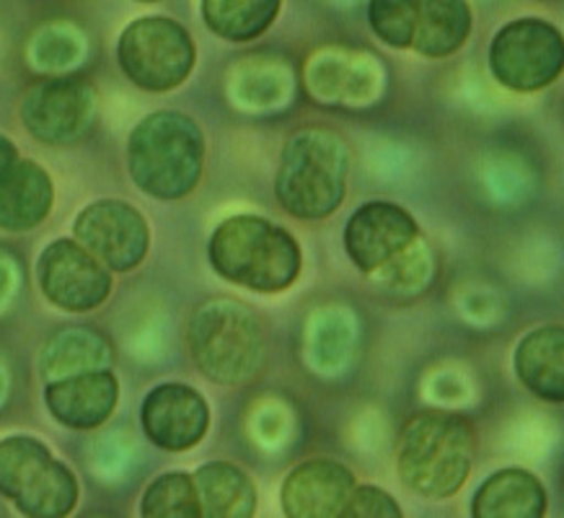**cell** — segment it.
Instances as JSON below:
<instances>
[{"instance_id": "11", "label": "cell", "mask_w": 564, "mask_h": 518, "mask_svg": "<svg viewBox=\"0 0 564 518\" xmlns=\"http://www.w3.org/2000/svg\"><path fill=\"white\" fill-rule=\"evenodd\" d=\"M420 241V226L402 205L376 199L360 205L345 226V249L360 272H381Z\"/></svg>"}, {"instance_id": "28", "label": "cell", "mask_w": 564, "mask_h": 518, "mask_svg": "<svg viewBox=\"0 0 564 518\" xmlns=\"http://www.w3.org/2000/svg\"><path fill=\"white\" fill-rule=\"evenodd\" d=\"M17 268H13L11 257L0 255V306L9 303L13 288H17Z\"/></svg>"}, {"instance_id": "4", "label": "cell", "mask_w": 564, "mask_h": 518, "mask_svg": "<svg viewBox=\"0 0 564 518\" xmlns=\"http://www.w3.org/2000/svg\"><path fill=\"white\" fill-rule=\"evenodd\" d=\"M205 166V136L184 112L161 109L143 117L128 143L132 182L145 195L182 199L199 184Z\"/></svg>"}, {"instance_id": "14", "label": "cell", "mask_w": 564, "mask_h": 518, "mask_svg": "<svg viewBox=\"0 0 564 518\" xmlns=\"http://www.w3.org/2000/svg\"><path fill=\"white\" fill-rule=\"evenodd\" d=\"M117 399H120V384L111 371L70 376L44 387V404L50 414L73 431H91L107 423Z\"/></svg>"}, {"instance_id": "25", "label": "cell", "mask_w": 564, "mask_h": 518, "mask_svg": "<svg viewBox=\"0 0 564 518\" xmlns=\"http://www.w3.org/2000/svg\"><path fill=\"white\" fill-rule=\"evenodd\" d=\"M368 21L376 36L393 50H412L417 26V0H376L368 6Z\"/></svg>"}, {"instance_id": "22", "label": "cell", "mask_w": 564, "mask_h": 518, "mask_svg": "<svg viewBox=\"0 0 564 518\" xmlns=\"http://www.w3.org/2000/svg\"><path fill=\"white\" fill-rule=\"evenodd\" d=\"M13 503L26 518H68L78 503V479L70 466L52 458Z\"/></svg>"}, {"instance_id": "29", "label": "cell", "mask_w": 564, "mask_h": 518, "mask_svg": "<svg viewBox=\"0 0 564 518\" xmlns=\"http://www.w3.org/2000/svg\"><path fill=\"white\" fill-rule=\"evenodd\" d=\"M19 151H17V145L11 143L9 138L3 136V132H0V184L6 182V176H9L11 172H13V166L19 164Z\"/></svg>"}, {"instance_id": "27", "label": "cell", "mask_w": 564, "mask_h": 518, "mask_svg": "<svg viewBox=\"0 0 564 518\" xmlns=\"http://www.w3.org/2000/svg\"><path fill=\"white\" fill-rule=\"evenodd\" d=\"M337 518H404L402 506L378 485H358Z\"/></svg>"}, {"instance_id": "26", "label": "cell", "mask_w": 564, "mask_h": 518, "mask_svg": "<svg viewBox=\"0 0 564 518\" xmlns=\"http://www.w3.org/2000/svg\"><path fill=\"white\" fill-rule=\"evenodd\" d=\"M29 57L40 71H63L78 57V44L65 26H47L40 29L29 44Z\"/></svg>"}, {"instance_id": "2", "label": "cell", "mask_w": 564, "mask_h": 518, "mask_svg": "<svg viewBox=\"0 0 564 518\" xmlns=\"http://www.w3.org/2000/svg\"><path fill=\"white\" fill-rule=\"evenodd\" d=\"M477 435L456 412H420L402 428L397 443V472L404 487L427 500H445L471 475Z\"/></svg>"}, {"instance_id": "18", "label": "cell", "mask_w": 564, "mask_h": 518, "mask_svg": "<svg viewBox=\"0 0 564 518\" xmlns=\"http://www.w3.org/2000/svg\"><path fill=\"white\" fill-rule=\"evenodd\" d=\"M111 347L107 337L88 327H68L47 339L40 353V374L42 379L63 381L70 376L109 371Z\"/></svg>"}, {"instance_id": "17", "label": "cell", "mask_w": 564, "mask_h": 518, "mask_svg": "<svg viewBox=\"0 0 564 518\" xmlns=\"http://www.w3.org/2000/svg\"><path fill=\"white\" fill-rule=\"evenodd\" d=\"M55 184L36 161L21 159L0 184V231H32L52 213Z\"/></svg>"}, {"instance_id": "7", "label": "cell", "mask_w": 564, "mask_h": 518, "mask_svg": "<svg viewBox=\"0 0 564 518\" xmlns=\"http://www.w3.org/2000/svg\"><path fill=\"white\" fill-rule=\"evenodd\" d=\"M489 71L508 91H541L564 73V34L544 19L510 21L489 44Z\"/></svg>"}, {"instance_id": "16", "label": "cell", "mask_w": 564, "mask_h": 518, "mask_svg": "<svg viewBox=\"0 0 564 518\" xmlns=\"http://www.w3.org/2000/svg\"><path fill=\"white\" fill-rule=\"evenodd\" d=\"M518 381L549 404H564V327L546 324L531 330L516 347Z\"/></svg>"}, {"instance_id": "20", "label": "cell", "mask_w": 564, "mask_h": 518, "mask_svg": "<svg viewBox=\"0 0 564 518\" xmlns=\"http://www.w3.org/2000/svg\"><path fill=\"white\" fill-rule=\"evenodd\" d=\"M471 9L462 0H417L412 50L422 57H451L469 40Z\"/></svg>"}, {"instance_id": "12", "label": "cell", "mask_w": 564, "mask_h": 518, "mask_svg": "<svg viewBox=\"0 0 564 518\" xmlns=\"http://www.w3.org/2000/svg\"><path fill=\"white\" fill-rule=\"evenodd\" d=\"M143 431L163 451H189L210 428V407L197 389L172 381L159 384L143 399Z\"/></svg>"}, {"instance_id": "10", "label": "cell", "mask_w": 564, "mask_h": 518, "mask_svg": "<svg viewBox=\"0 0 564 518\" xmlns=\"http://www.w3.org/2000/svg\"><path fill=\"white\" fill-rule=\"evenodd\" d=\"M36 278L44 299L73 314L101 306L111 293L109 270L76 239L47 244L36 265Z\"/></svg>"}, {"instance_id": "1", "label": "cell", "mask_w": 564, "mask_h": 518, "mask_svg": "<svg viewBox=\"0 0 564 518\" xmlns=\"http://www.w3.org/2000/svg\"><path fill=\"white\" fill-rule=\"evenodd\" d=\"M213 270L254 293H282L301 276L303 251L295 236L262 216H234L207 241Z\"/></svg>"}, {"instance_id": "5", "label": "cell", "mask_w": 564, "mask_h": 518, "mask_svg": "<svg viewBox=\"0 0 564 518\" xmlns=\"http://www.w3.org/2000/svg\"><path fill=\"white\" fill-rule=\"evenodd\" d=\"M187 339L199 374L223 387H241L262 368V324L254 311L234 299H210L197 306Z\"/></svg>"}, {"instance_id": "15", "label": "cell", "mask_w": 564, "mask_h": 518, "mask_svg": "<svg viewBox=\"0 0 564 518\" xmlns=\"http://www.w3.org/2000/svg\"><path fill=\"white\" fill-rule=\"evenodd\" d=\"M546 487L523 466L489 475L471 498V518H546Z\"/></svg>"}, {"instance_id": "13", "label": "cell", "mask_w": 564, "mask_h": 518, "mask_svg": "<svg viewBox=\"0 0 564 518\" xmlns=\"http://www.w3.org/2000/svg\"><path fill=\"white\" fill-rule=\"evenodd\" d=\"M358 483L337 458H308L285 477L280 493L288 518H337Z\"/></svg>"}, {"instance_id": "23", "label": "cell", "mask_w": 564, "mask_h": 518, "mask_svg": "<svg viewBox=\"0 0 564 518\" xmlns=\"http://www.w3.org/2000/svg\"><path fill=\"white\" fill-rule=\"evenodd\" d=\"M50 462L52 454L47 443L34 435L0 439V495L17 500Z\"/></svg>"}, {"instance_id": "30", "label": "cell", "mask_w": 564, "mask_h": 518, "mask_svg": "<svg viewBox=\"0 0 564 518\" xmlns=\"http://www.w3.org/2000/svg\"><path fill=\"white\" fill-rule=\"evenodd\" d=\"M6 397H9V371L0 366V407H3Z\"/></svg>"}, {"instance_id": "8", "label": "cell", "mask_w": 564, "mask_h": 518, "mask_svg": "<svg viewBox=\"0 0 564 518\" xmlns=\"http://www.w3.org/2000/svg\"><path fill=\"white\" fill-rule=\"evenodd\" d=\"M96 117L94 86L84 78H47L21 101V122L44 145H73L84 140Z\"/></svg>"}, {"instance_id": "3", "label": "cell", "mask_w": 564, "mask_h": 518, "mask_svg": "<svg viewBox=\"0 0 564 518\" xmlns=\"http://www.w3.org/2000/svg\"><path fill=\"white\" fill-rule=\"evenodd\" d=\"M350 148L329 128H303L285 140L274 192L282 211L301 220L329 218L347 195Z\"/></svg>"}, {"instance_id": "19", "label": "cell", "mask_w": 564, "mask_h": 518, "mask_svg": "<svg viewBox=\"0 0 564 518\" xmlns=\"http://www.w3.org/2000/svg\"><path fill=\"white\" fill-rule=\"evenodd\" d=\"M203 518H254L257 487L241 466L231 462L203 464L195 475Z\"/></svg>"}, {"instance_id": "9", "label": "cell", "mask_w": 564, "mask_h": 518, "mask_svg": "<svg viewBox=\"0 0 564 518\" xmlns=\"http://www.w3.org/2000/svg\"><path fill=\"white\" fill-rule=\"evenodd\" d=\"M76 241L91 251L107 270L130 272L151 247V228L135 205L122 199H96L78 213Z\"/></svg>"}, {"instance_id": "6", "label": "cell", "mask_w": 564, "mask_h": 518, "mask_svg": "<svg viewBox=\"0 0 564 518\" xmlns=\"http://www.w3.org/2000/svg\"><path fill=\"white\" fill-rule=\"evenodd\" d=\"M124 76L145 91L163 94L182 86L197 63V47L180 21L166 17L135 19L117 44Z\"/></svg>"}, {"instance_id": "24", "label": "cell", "mask_w": 564, "mask_h": 518, "mask_svg": "<svg viewBox=\"0 0 564 518\" xmlns=\"http://www.w3.org/2000/svg\"><path fill=\"white\" fill-rule=\"evenodd\" d=\"M143 518H203L195 479L184 472L155 477L140 503Z\"/></svg>"}, {"instance_id": "21", "label": "cell", "mask_w": 564, "mask_h": 518, "mask_svg": "<svg viewBox=\"0 0 564 518\" xmlns=\"http://www.w3.org/2000/svg\"><path fill=\"white\" fill-rule=\"evenodd\" d=\"M278 13V0H205L203 3L207 29L228 42L257 40L272 26Z\"/></svg>"}]
</instances>
